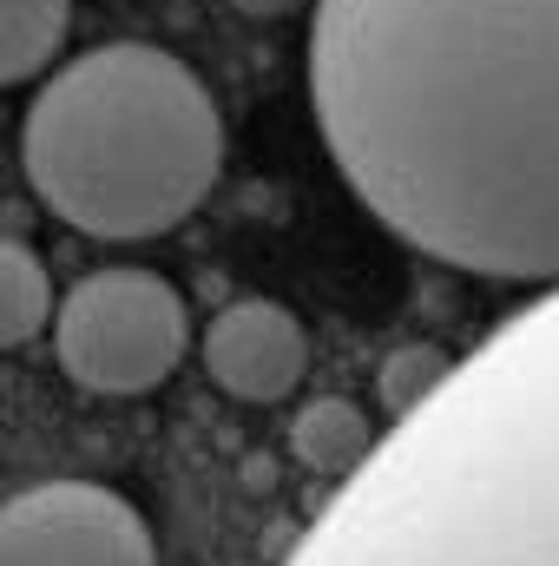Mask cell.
<instances>
[{
	"label": "cell",
	"mask_w": 559,
	"mask_h": 566,
	"mask_svg": "<svg viewBox=\"0 0 559 566\" xmlns=\"http://www.w3.org/2000/svg\"><path fill=\"white\" fill-rule=\"evenodd\" d=\"M204 376L251 409L289 402L309 376V329L296 323V310H283L271 296H238L204 323Z\"/></svg>",
	"instance_id": "5"
},
{
	"label": "cell",
	"mask_w": 559,
	"mask_h": 566,
	"mask_svg": "<svg viewBox=\"0 0 559 566\" xmlns=\"http://www.w3.org/2000/svg\"><path fill=\"white\" fill-rule=\"evenodd\" d=\"M238 13H251V20H277V13H289V7H303V0H231Z\"/></svg>",
	"instance_id": "10"
},
{
	"label": "cell",
	"mask_w": 559,
	"mask_h": 566,
	"mask_svg": "<svg viewBox=\"0 0 559 566\" xmlns=\"http://www.w3.org/2000/svg\"><path fill=\"white\" fill-rule=\"evenodd\" d=\"M73 0H0V86L46 73L66 46Z\"/></svg>",
	"instance_id": "7"
},
{
	"label": "cell",
	"mask_w": 559,
	"mask_h": 566,
	"mask_svg": "<svg viewBox=\"0 0 559 566\" xmlns=\"http://www.w3.org/2000/svg\"><path fill=\"white\" fill-rule=\"evenodd\" d=\"M53 356L93 396H151L178 376L191 349V316L178 283L139 264H106L53 303Z\"/></svg>",
	"instance_id": "3"
},
{
	"label": "cell",
	"mask_w": 559,
	"mask_h": 566,
	"mask_svg": "<svg viewBox=\"0 0 559 566\" xmlns=\"http://www.w3.org/2000/svg\"><path fill=\"white\" fill-rule=\"evenodd\" d=\"M0 566H158V547L119 488L40 481L0 501Z\"/></svg>",
	"instance_id": "4"
},
{
	"label": "cell",
	"mask_w": 559,
	"mask_h": 566,
	"mask_svg": "<svg viewBox=\"0 0 559 566\" xmlns=\"http://www.w3.org/2000/svg\"><path fill=\"white\" fill-rule=\"evenodd\" d=\"M447 376H454L447 349H434V343H409V349H395V356L382 363V382H376V396H382L389 422H409L421 402L447 382Z\"/></svg>",
	"instance_id": "9"
},
{
	"label": "cell",
	"mask_w": 559,
	"mask_h": 566,
	"mask_svg": "<svg viewBox=\"0 0 559 566\" xmlns=\"http://www.w3.org/2000/svg\"><path fill=\"white\" fill-rule=\"evenodd\" d=\"M289 448H296V461H303L309 474L349 481V474L376 454V428H369V416H362L349 396H316L309 409H296Z\"/></svg>",
	"instance_id": "6"
},
{
	"label": "cell",
	"mask_w": 559,
	"mask_h": 566,
	"mask_svg": "<svg viewBox=\"0 0 559 566\" xmlns=\"http://www.w3.org/2000/svg\"><path fill=\"white\" fill-rule=\"evenodd\" d=\"M309 99L402 244L559 283V0H316Z\"/></svg>",
	"instance_id": "1"
},
{
	"label": "cell",
	"mask_w": 559,
	"mask_h": 566,
	"mask_svg": "<svg viewBox=\"0 0 559 566\" xmlns=\"http://www.w3.org/2000/svg\"><path fill=\"white\" fill-rule=\"evenodd\" d=\"M46 323H53V283H46V264H40L27 244L0 238V356L20 349V343H33Z\"/></svg>",
	"instance_id": "8"
},
{
	"label": "cell",
	"mask_w": 559,
	"mask_h": 566,
	"mask_svg": "<svg viewBox=\"0 0 559 566\" xmlns=\"http://www.w3.org/2000/svg\"><path fill=\"white\" fill-rule=\"evenodd\" d=\"M27 185L86 238L145 244L178 231L224 171L211 86L151 40H106L66 60L20 126Z\"/></svg>",
	"instance_id": "2"
}]
</instances>
